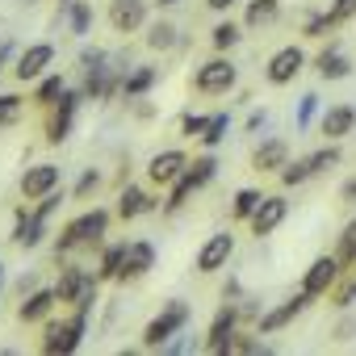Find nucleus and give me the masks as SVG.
<instances>
[{
  "mask_svg": "<svg viewBox=\"0 0 356 356\" xmlns=\"http://www.w3.org/2000/svg\"><path fill=\"white\" fill-rule=\"evenodd\" d=\"M206 5H210V9H214V13H227V9H231V5H235V0H206Z\"/></svg>",
  "mask_w": 356,
  "mask_h": 356,
  "instance_id": "obj_46",
  "label": "nucleus"
},
{
  "mask_svg": "<svg viewBox=\"0 0 356 356\" xmlns=\"http://www.w3.org/2000/svg\"><path fill=\"white\" fill-rule=\"evenodd\" d=\"M285 214H289V202H285V197H264V202L256 206V214L248 218V222H252V235H256V239L273 235V231L285 222Z\"/></svg>",
  "mask_w": 356,
  "mask_h": 356,
  "instance_id": "obj_16",
  "label": "nucleus"
},
{
  "mask_svg": "<svg viewBox=\"0 0 356 356\" xmlns=\"http://www.w3.org/2000/svg\"><path fill=\"white\" fill-rule=\"evenodd\" d=\"M63 92H67V80L55 72V76H42V80H38V92H34V101H38V105H55Z\"/></svg>",
  "mask_w": 356,
  "mask_h": 356,
  "instance_id": "obj_29",
  "label": "nucleus"
},
{
  "mask_svg": "<svg viewBox=\"0 0 356 356\" xmlns=\"http://www.w3.org/2000/svg\"><path fill=\"white\" fill-rule=\"evenodd\" d=\"M97 281H101V277H92L88 268L63 264V273H59V281H55V293H59V302H67L72 310H92V306H97Z\"/></svg>",
  "mask_w": 356,
  "mask_h": 356,
  "instance_id": "obj_2",
  "label": "nucleus"
},
{
  "mask_svg": "<svg viewBox=\"0 0 356 356\" xmlns=\"http://www.w3.org/2000/svg\"><path fill=\"white\" fill-rule=\"evenodd\" d=\"M59 5H72V0H59Z\"/></svg>",
  "mask_w": 356,
  "mask_h": 356,
  "instance_id": "obj_50",
  "label": "nucleus"
},
{
  "mask_svg": "<svg viewBox=\"0 0 356 356\" xmlns=\"http://www.w3.org/2000/svg\"><path fill=\"white\" fill-rule=\"evenodd\" d=\"M147 47H151V51H172V47H176V26H172V22L147 26Z\"/></svg>",
  "mask_w": 356,
  "mask_h": 356,
  "instance_id": "obj_28",
  "label": "nucleus"
},
{
  "mask_svg": "<svg viewBox=\"0 0 356 356\" xmlns=\"http://www.w3.org/2000/svg\"><path fill=\"white\" fill-rule=\"evenodd\" d=\"M0 281H5V264H0Z\"/></svg>",
  "mask_w": 356,
  "mask_h": 356,
  "instance_id": "obj_49",
  "label": "nucleus"
},
{
  "mask_svg": "<svg viewBox=\"0 0 356 356\" xmlns=\"http://www.w3.org/2000/svg\"><path fill=\"white\" fill-rule=\"evenodd\" d=\"M55 63V47L51 42H34V47H26L22 55H17V63H13V76L22 80V84H34V80H42L47 76V67Z\"/></svg>",
  "mask_w": 356,
  "mask_h": 356,
  "instance_id": "obj_7",
  "label": "nucleus"
},
{
  "mask_svg": "<svg viewBox=\"0 0 356 356\" xmlns=\"http://www.w3.org/2000/svg\"><path fill=\"white\" fill-rule=\"evenodd\" d=\"M227 130H231V118H227V113H214V118H210V126H206V134H202V147H206V151H214V147L227 138Z\"/></svg>",
  "mask_w": 356,
  "mask_h": 356,
  "instance_id": "obj_31",
  "label": "nucleus"
},
{
  "mask_svg": "<svg viewBox=\"0 0 356 356\" xmlns=\"http://www.w3.org/2000/svg\"><path fill=\"white\" fill-rule=\"evenodd\" d=\"M206 126H210V118H202V113H185V118H181V134H185V138H202Z\"/></svg>",
  "mask_w": 356,
  "mask_h": 356,
  "instance_id": "obj_38",
  "label": "nucleus"
},
{
  "mask_svg": "<svg viewBox=\"0 0 356 356\" xmlns=\"http://www.w3.org/2000/svg\"><path fill=\"white\" fill-rule=\"evenodd\" d=\"M306 163H310V172L318 176V172H327V168L339 163V151H335V147H318L314 155H306Z\"/></svg>",
  "mask_w": 356,
  "mask_h": 356,
  "instance_id": "obj_36",
  "label": "nucleus"
},
{
  "mask_svg": "<svg viewBox=\"0 0 356 356\" xmlns=\"http://www.w3.org/2000/svg\"><path fill=\"white\" fill-rule=\"evenodd\" d=\"M231 352H273V348H268V343L260 339V331H256V335H235V339H231Z\"/></svg>",
  "mask_w": 356,
  "mask_h": 356,
  "instance_id": "obj_39",
  "label": "nucleus"
},
{
  "mask_svg": "<svg viewBox=\"0 0 356 356\" xmlns=\"http://www.w3.org/2000/svg\"><path fill=\"white\" fill-rule=\"evenodd\" d=\"M84 97H88V92H76V88H67V92L55 101L59 109H55V113H51V122H47V143H55V147H59V143L67 138V130H72V118H76V109H80V101H84Z\"/></svg>",
  "mask_w": 356,
  "mask_h": 356,
  "instance_id": "obj_10",
  "label": "nucleus"
},
{
  "mask_svg": "<svg viewBox=\"0 0 356 356\" xmlns=\"http://www.w3.org/2000/svg\"><path fill=\"white\" fill-rule=\"evenodd\" d=\"M105 231H109V210L92 206V210H84L80 218H72V222L63 227V235H59V243H55V256H72L76 248H97V243L105 239Z\"/></svg>",
  "mask_w": 356,
  "mask_h": 356,
  "instance_id": "obj_1",
  "label": "nucleus"
},
{
  "mask_svg": "<svg viewBox=\"0 0 356 356\" xmlns=\"http://www.w3.org/2000/svg\"><path fill=\"white\" fill-rule=\"evenodd\" d=\"M189 318H193V306H189V302H168V310L155 314V318L147 323V331H143V348L159 352L176 331H185V327H189Z\"/></svg>",
  "mask_w": 356,
  "mask_h": 356,
  "instance_id": "obj_3",
  "label": "nucleus"
},
{
  "mask_svg": "<svg viewBox=\"0 0 356 356\" xmlns=\"http://www.w3.org/2000/svg\"><path fill=\"white\" fill-rule=\"evenodd\" d=\"M84 331H88V310H72L67 318H59V323H51V327H47L42 352H59V356H67V352H76V348H80Z\"/></svg>",
  "mask_w": 356,
  "mask_h": 356,
  "instance_id": "obj_4",
  "label": "nucleus"
},
{
  "mask_svg": "<svg viewBox=\"0 0 356 356\" xmlns=\"http://www.w3.org/2000/svg\"><path fill=\"white\" fill-rule=\"evenodd\" d=\"M260 126H264V109H256V113H248V122H243V130H248V134H256Z\"/></svg>",
  "mask_w": 356,
  "mask_h": 356,
  "instance_id": "obj_44",
  "label": "nucleus"
},
{
  "mask_svg": "<svg viewBox=\"0 0 356 356\" xmlns=\"http://www.w3.org/2000/svg\"><path fill=\"white\" fill-rule=\"evenodd\" d=\"M235 256V235L231 231H218V235H210L206 243H202V252H197V273H218V268H227V260Z\"/></svg>",
  "mask_w": 356,
  "mask_h": 356,
  "instance_id": "obj_9",
  "label": "nucleus"
},
{
  "mask_svg": "<svg viewBox=\"0 0 356 356\" xmlns=\"http://www.w3.org/2000/svg\"><path fill=\"white\" fill-rule=\"evenodd\" d=\"M243 318V306H222L210 323V339H206V352H231V339H235V323Z\"/></svg>",
  "mask_w": 356,
  "mask_h": 356,
  "instance_id": "obj_15",
  "label": "nucleus"
},
{
  "mask_svg": "<svg viewBox=\"0 0 356 356\" xmlns=\"http://www.w3.org/2000/svg\"><path fill=\"white\" fill-rule=\"evenodd\" d=\"M55 302H59L55 289H30V293L22 298V306H17V318H22V323H42V318L55 310Z\"/></svg>",
  "mask_w": 356,
  "mask_h": 356,
  "instance_id": "obj_20",
  "label": "nucleus"
},
{
  "mask_svg": "<svg viewBox=\"0 0 356 356\" xmlns=\"http://www.w3.org/2000/svg\"><path fill=\"white\" fill-rule=\"evenodd\" d=\"M318 130L331 138V143H339V138H348L352 130H356V109L352 105H331L327 113H323V122H318Z\"/></svg>",
  "mask_w": 356,
  "mask_h": 356,
  "instance_id": "obj_19",
  "label": "nucleus"
},
{
  "mask_svg": "<svg viewBox=\"0 0 356 356\" xmlns=\"http://www.w3.org/2000/svg\"><path fill=\"white\" fill-rule=\"evenodd\" d=\"M352 298H356V277L339 289V298H335V306H352Z\"/></svg>",
  "mask_w": 356,
  "mask_h": 356,
  "instance_id": "obj_43",
  "label": "nucleus"
},
{
  "mask_svg": "<svg viewBox=\"0 0 356 356\" xmlns=\"http://www.w3.org/2000/svg\"><path fill=\"white\" fill-rule=\"evenodd\" d=\"M235 80H239V67H235L231 59H210V63H202V67H197V76H193L197 92H210V97L231 92V88H235Z\"/></svg>",
  "mask_w": 356,
  "mask_h": 356,
  "instance_id": "obj_5",
  "label": "nucleus"
},
{
  "mask_svg": "<svg viewBox=\"0 0 356 356\" xmlns=\"http://www.w3.org/2000/svg\"><path fill=\"white\" fill-rule=\"evenodd\" d=\"M151 210H159V202H155L151 193H143L138 185H126V189H122V197H118L122 222H130V218H138V214H151Z\"/></svg>",
  "mask_w": 356,
  "mask_h": 356,
  "instance_id": "obj_21",
  "label": "nucleus"
},
{
  "mask_svg": "<svg viewBox=\"0 0 356 356\" xmlns=\"http://www.w3.org/2000/svg\"><path fill=\"white\" fill-rule=\"evenodd\" d=\"M67 9H72V34H76V38H88V30H92V9L84 5V0H72Z\"/></svg>",
  "mask_w": 356,
  "mask_h": 356,
  "instance_id": "obj_33",
  "label": "nucleus"
},
{
  "mask_svg": "<svg viewBox=\"0 0 356 356\" xmlns=\"http://www.w3.org/2000/svg\"><path fill=\"white\" fill-rule=\"evenodd\" d=\"M310 302H314V298H310L306 289H302V293H293V298H285L281 306H273L268 314H260L256 331H260V335H277V331H281V327H289V323H293V318H298V314L310 306Z\"/></svg>",
  "mask_w": 356,
  "mask_h": 356,
  "instance_id": "obj_8",
  "label": "nucleus"
},
{
  "mask_svg": "<svg viewBox=\"0 0 356 356\" xmlns=\"http://www.w3.org/2000/svg\"><path fill=\"white\" fill-rule=\"evenodd\" d=\"M155 268V243L151 239H134L126 243V260H122V277L118 281H138Z\"/></svg>",
  "mask_w": 356,
  "mask_h": 356,
  "instance_id": "obj_13",
  "label": "nucleus"
},
{
  "mask_svg": "<svg viewBox=\"0 0 356 356\" xmlns=\"http://www.w3.org/2000/svg\"><path fill=\"white\" fill-rule=\"evenodd\" d=\"M155 76H159L155 67H130V72L122 76V97H126V101L143 97V92H147V88L155 84Z\"/></svg>",
  "mask_w": 356,
  "mask_h": 356,
  "instance_id": "obj_23",
  "label": "nucleus"
},
{
  "mask_svg": "<svg viewBox=\"0 0 356 356\" xmlns=\"http://www.w3.org/2000/svg\"><path fill=\"white\" fill-rule=\"evenodd\" d=\"M97 185H101V172H92V168H88V172L80 176V181H76V197H88Z\"/></svg>",
  "mask_w": 356,
  "mask_h": 356,
  "instance_id": "obj_42",
  "label": "nucleus"
},
{
  "mask_svg": "<svg viewBox=\"0 0 356 356\" xmlns=\"http://www.w3.org/2000/svg\"><path fill=\"white\" fill-rule=\"evenodd\" d=\"M22 113H26V101H22V97H13V92L0 97V130H5V126H17Z\"/></svg>",
  "mask_w": 356,
  "mask_h": 356,
  "instance_id": "obj_30",
  "label": "nucleus"
},
{
  "mask_svg": "<svg viewBox=\"0 0 356 356\" xmlns=\"http://www.w3.org/2000/svg\"><path fill=\"white\" fill-rule=\"evenodd\" d=\"M289 163V143L285 138H264L256 151H252V168L256 172H281Z\"/></svg>",
  "mask_w": 356,
  "mask_h": 356,
  "instance_id": "obj_18",
  "label": "nucleus"
},
{
  "mask_svg": "<svg viewBox=\"0 0 356 356\" xmlns=\"http://www.w3.org/2000/svg\"><path fill=\"white\" fill-rule=\"evenodd\" d=\"M155 5H163V9H168V5H181V0H155Z\"/></svg>",
  "mask_w": 356,
  "mask_h": 356,
  "instance_id": "obj_48",
  "label": "nucleus"
},
{
  "mask_svg": "<svg viewBox=\"0 0 356 356\" xmlns=\"http://www.w3.org/2000/svg\"><path fill=\"white\" fill-rule=\"evenodd\" d=\"M314 109H318V97H314V92H306V97H302V105H298V130H306V126H310Z\"/></svg>",
  "mask_w": 356,
  "mask_h": 356,
  "instance_id": "obj_40",
  "label": "nucleus"
},
{
  "mask_svg": "<svg viewBox=\"0 0 356 356\" xmlns=\"http://www.w3.org/2000/svg\"><path fill=\"white\" fill-rule=\"evenodd\" d=\"M339 197H343V202H356V176H352V181H343V189H339Z\"/></svg>",
  "mask_w": 356,
  "mask_h": 356,
  "instance_id": "obj_45",
  "label": "nucleus"
},
{
  "mask_svg": "<svg viewBox=\"0 0 356 356\" xmlns=\"http://www.w3.org/2000/svg\"><path fill=\"white\" fill-rule=\"evenodd\" d=\"M185 172H189V181H193L197 189H206V185L214 181V176H218V159H214V155H197Z\"/></svg>",
  "mask_w": 356,
  "mask_h": 356,
  "instance_id": "obj_26",
  "label": "nucleus"
},
{
  "mask_svg": "<svg viewBox=\"0 0 356 356\" xmlns=\"http://www.w3.org/2000/svg\"><path fill=\"white\" fill-rule=\"evenodd\" d=\"M239 38H243V34H239V26H235V22H222V26H214V30H210V42H214L218 51H231Z\"/></svg>",
  "mask_w": 356,
  "mask_h": 356,
  "instance_id": "obj_35",
  "label": "nucleus"
},
{
  "mask_svg": "<svg viewBox=\"0 0 356 356\" xmlns=\"http://www.w3.org/2000/svg\"><path fill=\"white\" fill-rule=\"evenodd\" d=\"M352 13H356V0H335V5L327 9V17H331L335 26H339V22H348Z\"/></svg>",
  "mask_w": 356,
  "mask_h": 356,
  "instance_id": "obj_41",
  "label": "nucleus"
},
{
  "mask_svg": "<svg viewBox=\"0 0 356 356\" xmlns=\"http://www.w3.org/2000/svg\"><path fill=\"white\" fill-rule=\"evenodd\" d=\"M193 193H197V185L189 181V172H185V176H176V181H172V197L163 202V214H176V210H181V206L193 197Z\"/></svg>",
  "mask_w": 356,
  "mask_h": 356,
  "instance_id": "obj_27",
  "label": "nucleus"
},
{
  "mask_svg": "<svg viewBox=\"0 0 356 356\" xmlns=\"http://www.w3.org/2000/svg\"><path fill=\"white\" fill-rule=\"evenodd\" d=\"M185 168H189V155H185L181 147L155 151V155L147 159V181H151V185H172L176 176H185Z\"/></svg>",
  "mask_w": 356,
  "mask_h": 356,
  "instance_id": "obj_6",
  "label": "nucleus"
},
{
  "mask_svg": "<svg viewBox=\"0 0 356 356\" xmlns=\"http://www.w3.org/2000/svg\"><path fill=\"white\" fill-rule=\"evenodd\" d=\"M9 55H13V42H0V67L9 63Z\"/></svg>",
  "mask_w": 356,
  "mask_h": 356,
  "instance_id": "obj_47",
  "label": "nucleus"
},
{
  "mask_svg": "<svg viewBox=\"0 0 356 356\" xmlns=\"http://www.w3.org/2000/svg\"><path fill=\"white\" fill-rule=\"evenodd\" d=\"M260 202H264V193H260V189H239V193H235V206H231V214H235V218H252Z\"/></svg>",
  "mask_w": 356,
  "mask_h": 356,
  "instance_id": "obj_32",
  "label": "nucleus"
},
{
  "mask_svg": "<svg viewBox=\"0 0 356 356\" xmlns=\"http://www.w3.org/2000/svg\"><path fill=\"white\" fill-rule=\"evenodd\" d=\"M339 281V256H318L310 268H306V277H302V289L310 293V298H323L331 285Z\"/></svg>",
  "mask_w": 356,
  "mask_h": 356,
  "instance_id": "obj_14",
  "label": "nucleus"
},
{
  "mask_svg": "<svg viewBox=\"0 0 356 356\" xmlns=\"http://www.w3.org/2000/svg\"><path fill=\"white\" fill-rule=\"evenodd\" d=\"M59 168L55 163H34V168H26L22 172V197L26 202H38V197H47L51 189H59Z\"/></svg>",
  "mask_w": 356,
  "mask_h": 356,
  "instance_id": "obj_11",
  "label": "nucleus"
},
{
  "mask_svg": "<svg viewBox=\"0 0 356 356\" xmlns=\"http://www.w3.org/2000/svg\"><path fill=\"white\" fill-rule=\"evenodd\" d=\"M80 67H84V76L109 67V63H105V51H101V47H84V51H80Z\"/></svg>",
  "mask_w": 356,
  "mask_h": 356,
  "instance_id": "obj_37",
  "label": "nucleus"
},
{
  "mask_svg": "<svg viewBox=\"0 0 356 356\" xmlns=\"http://www.w3.org/2000/svg\"><path fill=\"white\" fill-rule=\"evenodd\" d=\"M310 176H314V172H310V163H306V159H293V163H285V168H281V185H289V189H293V185H306Z\"/></svg>",
  "mask_w": 356,
  "mask_h": 356,
  "instance_id": "obj_34",
  "label": "nucleus"
},
{
  "mask_svg": "<svg viewBox=\"0 0 356 356\" xmlns=\"http://www.w3.org/2000/svg\"><path fill=\"white\" fill-rule=\"evenodd\" d=\"M302 63H306V55L298 51V47H281L273 59H268V67H264V80L268 84H293L298 80V72H302Z\"/></svg>",
  "mask_w": 356,
  "mask_h": 356,
  "instance_id": "obj_12",
  "label": "nucleus"
},
{
  "mask_svg": "<svg viewBox=\"0 0 356 356\" xmlns=\"http://www.w3.org/2000/svg\"><path fill=\"white\" fill-rule=\"evenodd\" d=\"M314 67H318L323 80H348L352 76V63H348V55H339V47H327Z\"/></svg>",
  "mask_w": 356,
  "mask_h": 356,
  "instance_id": "obj_22",
  "label": "nucleus"
},
{
  "mask_svg": "<svg viewBox=\"0 0 356 356\" xmlns=\"http://www.w3.org/2000/svg\"><path fill=\"white\" fill-rule=\"evenodd\" d=\"M277 17H281V5H277V0H252L248 13H243V22H248L252 30H260V26L277 22Z\"/></svg>",
  "mask_w": 356,
  "mask_h": 356,
  "instance_id": "obj_24",
  "label": "nucleus"
},
{
  "mask_svg": "<svg viewBox=\"0 0 356 356\" xmlns=\"http://www.w3.org/2000/svg\"><path fill=\"white\" fill-rule=\"evenodd\" d=\"M109 22L118 34H134L147 26V0H113L109 5Z\"/></svg>",
  "mask_w": 356,
  "mask_h": 356,
  "instance_id": "obj_17",
  "label": "nucleus"
},
{
  "mask_svg": "<svg viewBox=\"0 0 356 356\" xmlns=\"http://www.w3.org/2000/svg\"><path fill=\"white\" fill-rule=\"evenodd\" d=\"M122 260H126V243L105 248V252H101V268H97V277H101V281H118V277H122Z\"/></svg>",
  "mask_w": 356,
  "mask_h": 356,
  "instance_id": "obj_25",
  "label": "nucleus"
}]
</instances>
